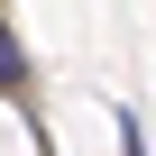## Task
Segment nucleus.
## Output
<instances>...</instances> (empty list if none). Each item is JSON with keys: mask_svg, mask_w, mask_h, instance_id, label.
I'll return each mask as SVG.
<instances>
[{"mask_svg": "<svg viewBox=\"0 0 156 156\" xmlns=\"http://www.w3.org/2000/svg\"><path fill=\"white\" fill-rule=\"evenodd\" d=\"M19 83H28V55H19V37H9V28H0V92H19Z\"/></svg>", "mask_w": 156, "mask_h": 156, "instance_id": "1", "label": "nucleus"}, {"mask_svg": "<svg viewBox=\"0 0 156 156\" xmlns=\"http://www.w3.org/2000/svg\"><path fill=\"white\" fill-rule=\"evenodd\" d=\"M110 129H119V156H147V138H138V119H129V110H110Z\"/></svg>", "mask_w": 156, "mask_h": 156, "instance_id": "2", "label": "nucleus"}]
</instances>
